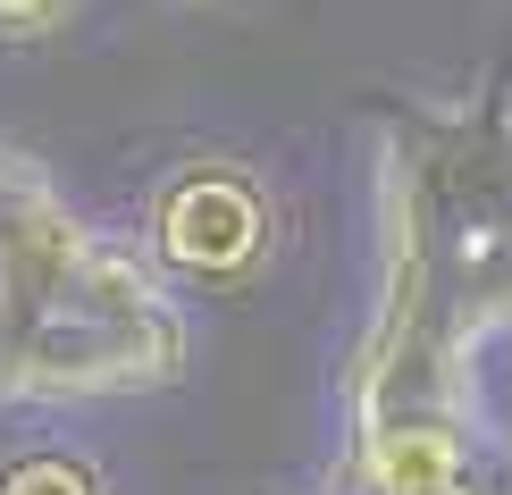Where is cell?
<instances>
[{"instance_id": "cell-4", "label": "cell", "mask_w": 512, "mask_h": 495, "mask_svg": "<svg viewBox=\"0 0 512 495\" xmlns=\"http://www.w3.org/2000/svg\"><path fill=\"white\" fill-rule=\"evenodd\" d=\"M0 495H110L84 454H17L0 470Z\"/></svg>"}, {"instance_id": "cell-3", "label": "cell", "mask_w": 512, "mask_h": 495, "mask_svg": "<svg viewBox=\"0 0 512 495\" xmlns=\"http://www.w3.org/2000/svg\"><path fill=\"white\" fill-rule=\"evenodd\" d=\"M496 445L504 437L479 420V403H378V412H353L345 487L353 495L437 487L462 470H496Z\"/></svg>"}, {"instance_id": "cell-6", "label": "cell", "mask_w": 512, "mask_h": 495, "mask_svg": "<svg viewBox=\"0 0 512 495\" xmlns=\"http://www.w3.org/2000/svg\"><path fill=\"white\" fill-rule=\"evenodd\" d=\"M403 495H496V470H462V479H437V487H403Z\"/></svg>"}, {"instance_id": "cell-1", "label": "cell", "mask_w": 512, "mask_h": 495, "mask_svg": "<svg viewBox=\"0 0 512 495\" xmlns=\"http://www.w3.org/2000/svg\"><path fill=\"white\" fill-rule=\"evenodd\" d=\"M185 311L34 160L0 152V403H110L185 378Z\"/></svg>"}, {"instance_id": "cell-2", "label": "cell", "mask_w": 512, "mask_h": 495, "mask_svg": "<svg viewBox=\"0 0 512 495\" xmlns=\"http://www.w3.org/2000/svg\"><path fill=\"white\" fill-rule=\"evenodd\" d=\"M135 252L177 286L236 294L277 261V193L244 160H177L143 202Z\"/></svg>"}, {"instance_id": "cell-5", "label": "cell", "mask_w": 512, "mask_h": 495, "mask_svg": "<svg viewBox=\"0 0 512 495\" xmlns=\"http://www.w3.org/2000/svg\"><path fill=\"white\" fill-rule=\"evenodd\" d=\"M76 17V0H0V42H42Z\"/></svg>"}]
</instances>
